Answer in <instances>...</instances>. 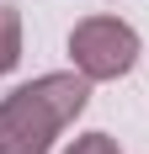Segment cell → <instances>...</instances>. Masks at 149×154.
I'll use <instances>...</instances> for the list:
<instances>
[{
  "label": "cell",
  "instance_id": "1",
  "mask_svg": "<svg viewBox=\"0 0 149 154\" xmlns=\"http://www.w3.org/2000/svg\"><path fill=\"white\" fill-rule=\"evenodd\" d=\"M90 80L85 75H37L32 85L0 101V154H48L53 138L85 112Z\"/></svg>",
  "mask_w": 149,
  "mask_h": 154
},
{
  "label": "cell",
  "instance_id": "2",
  "mask_svg": "<svg viewBox=\"0 0 149 154\" xmlns=\"http://www.w3.org/2000/svg\"><path fill=\"white\" fill-rule=\"evenodd\" d=\"M69 59H74V75H85L90 85L122 80L138 64V32L117 16H85L69 32Z\"/></svg>",
  "mask_w": 149,
  "mask_h": 154
},
{
  "label": "cell",
  "instance_id": "3",
  "mask_svg": "<svg viewBox=\"0 0 149 154\" xmlns=\"http://www.w3.org/2000/svg\"><path fill=\"white\" fill-rule=\"evenodd\" d=\"M16 64H21V16L0 5V75H11Z\"/></svg>",
  "mask_w": 149,
  "mask_h": 154
},
{
  "label": "cell",
  "instance_id": "4",
  "mask_svg": "<svg viewBox=\"0 0 149 154\" xmlns=\"http://www.w3.org/2000/svg\"><path fill=\"white\" fill-rule=\"evenodd\" d=\"M64 154H122V149H117V138H106V133H80Z\"/></svg>",
  "mask_w": 149,
  "mask_h": 154
}]
</instances>
